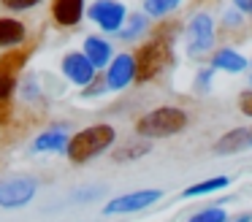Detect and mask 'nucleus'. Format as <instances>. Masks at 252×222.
<instances>
[{"mask_svg": "<svg viewBox=\"0 0 252 222\" xmlns=\"http://www.w3.org/2000/svg\"><path fill=\"white\" fill-rule=\"evenodd\" d=\"M236 222H250V217H239V220H236Z\"/></svg>", "mask_w": 252, "mask_h": 222, "instance_id": "a878e982", "label": "nucleus"}, {"mask_svg": "<svg viewBox=\"0 0 252 222\" xmlns=\"http://www.w3.org/2000/svg\"><path fill=\"white\" fill-rule=\"evenodd\" d=\"M179 3L182 0H144V11L149 16H165L179 8Z\"/></svg>", "mask_w": 252, "mask_h": 222, "instance_id": "a211bd4d", "label": "nucleus"}, {"mask_svg": "<svg viewBox=\"0 0 252 222\" xmlns=\"http://www.w3.org/2000/svg\"><path fill=\"white\" fill-rule=\"evenodd\" d=\"M52 16L60 27H76L84 16V0H52Z\"/></svg>", "mask_w": 252, "mask_h": 222, "instance_id": "9b49d317", "label": "nucleus"}, {"mask_svg": "<svg viewBox=\"0 0 252 222\" xmlns=\"http://www.w3.org/2000/svg\"><path fill=\"white\" fill-rule=\"evenodd\" d=\"M187 127V114L176 106H160L136 122V133L144 138H168Z\"/></svg>", "mask_w": 252, "mask_h": 222, "instance_id": "f03ea898", "label": "nucleus"}, {"mask_svg": "<svg viewBox=\"0 0 252 222\" xmlns=\"http://www.w3.org/2000/svg\"><path fill=\"white\" fill-rule=\"evenodd\" d=\"M247 14H252V0H247Z\"/></svg>", "mask_w": 252, "mask_h": 222, "instance_id": "393cba45", "label": "nucleus"}, {"mask_svg": "<svg viewBox=\"0 0 252 222\" xmlns=\"http://www.w3.org/2000/svg\"><path fill=\"white\" fill-rule=\"evenodd\" d=\"M233 3H236V5H239V8H241V11H247V0H233Z\"/></svg>", "mask_w": 252, "mask_h": 222, "instance_id": "b1692460", "label": "nucleus"}, {"mask_svg": "<svg viewBox=\"0 0 252 222\" xmlns=\"http://www.w3.org/2000/svg\"><path fill=\"white\" fill-rule=\"evenodd\" d=\"M222 187H228V176H214V179H209V182H201V184L187 187L185 192H182V198H198V195H209V192L222 190Z\"/></svg>", "mask_w": 252, "mask_h": 222, "instance_id": "dca6fc26", "label": "nucleus"}, {"mask_svg": "<svg viewBox=\"0 0 252 222\" xmlns=\"http://www.w3.org/2000/svg\"><path fill=\"white\" fill-rule=\"evenodd\" d=\"M14 87H17V81H14L11 73H0V100H8Z\"/></svg>", "mask_w": 252, "mask_h": 222, "instance_id": "aec40b11", "label": "nucleus"}, {"mask_svg": "<svg viewBox=\"0 0 252 222\" xmlns=\"http://www.w3.org/2000/svg\"><path fill=\"white\" fill-rule=\"evenodd\" d=\"M212 65L220 70H228V73H239V70L247 68V60L241 57L239 52H233V49H220V52L214 54Z\"/></svg>", "mask_w": 252, "mask_h": 222, "instance_id": "2eb2a0df", "label": "nucleus"}, {"mask_svg": "<svg viewBox=\"0 0 252 222\" xmlns=\"http://www.w3.org/2000/svg\"><path fill=\"white\" fill-rule=\"evenodd\" d=\"M160 198H163V190H133V192H125V195L111 198L109 203L103 206V214L111 217V214H133V211H144L147 206L158 203Z\"/></svg>", "mask_w": 252, "mask_h": 222, "instance_id": "39448f33", "label": "nucleus"}, {"mask_svg": "<svg viewBox=\"0 0 252 222\" xmlns=\"http://www.w3.org/2000/svg\"><path fill=\"white\" fill-rule=\"evenodd\" d=\"M38 192V182L33 176H8L0 182V206L3 209H22Z\"/></svg>", "mask_w": 252, "mask_h": 222, "instance_id": "20e7f679", "label": "nucleus"}, {"mask_svg": "<svg viewBox=\"0 0 252 222\" xmlns=\"http://www.w3.org/2000/svg\"><path fill=\"white\" fill-rule=\"evenodd\" d=\"M144 30H147V16L133 14V16L125 19V25H122V30H120V38L122 41H133V38H138Z\"/></svg>", "mask_w": 252, "mask_h": 222, "instance_id": "f3484780", "label": "nucleus"}, {"mask_svg": "<svg viewBox=\"0 0 252 222\" xmlns=\"http://www.w3.org/2000/svg\"><path fill=\"white\" fill-rule=\"evenodd\" d=\"M228 217H225V211L220 209V206H214V209H203L198 211V214L190 217V222H225Z\"/></svg>", "mask_w": 252, "mask_h": 222, "instance_id": "6ab92c4d", "label": "nucleus"}, {"mask_svg": "<svg viewBox=\"0 0 252 222\" xmlns=\"http://www.w3.org/2000/svg\"><path fill=\"white\" fill-rule=\"evenodd\" d=\"M63 73L68 76V81H73L76 87H90L95 81V68L82 52H68L63 57Z\"/></svg>", "mask_w": 252, "mask_h": 222, "instance_id": "1a4fd4ad", "label": "nucleus"}, {"mask_svg": "<svg viewBox=\"0 0 252 222\" xmlns=\"http://www.w3.org/2000/svg\"><path fill=\"white\" fill-rule=\"evenodd\" d=\"M214 43V25L206 14H195L192 22L187 25V52L203 54Z\"/></svg>", "mask_w": 252, "mask_h": 222, "instance_id": "0eeeda50", "label": "nucleus"}, {"mask_svg": "<svg viewBox=\"0 0 252 222\" xmlns=\"http://www.w3.org/2000/svg\"><path fill=\"white\" fill-rule=\"evenodd\" d=\"M114 138H117V130L111 125H90V127L79 130L68 138V146H65V155L71 162H90L93 157L103 155L109 146H114Z\"/></svg>", "mask_w": 252, "mask_h": 222, "instance_id": "f257e3e1", "label": "nucleus"}, {"mask_svg": "<svg viewBox=\"0 0 252 222\" xmlns=\"http://www.w3.org/2000/svg\"><path fill=\"white\" fill-rule=\"evenodd\" d=\"M136 79L149 81L171 63V43L165 38H152L149 43H144L136 52Z\"/></svg>", "mask_w": 252, "mask_h": 222, "instance_id": "7ed1b4c3", "label": "nucleus"}, {"mask_svg": "<svg viewBox=\"0 0 252 222\" xmlns=\"http://www.w3.org/2000/svg\"><path fill=\"white\" fill-rule=\"evenodd\" d=\"M87 16L100 27V30L120 32L122 25H125V19H127V11L120 0H95V3L90 5Z\"/></svg>", "mask_w": 252, "mask_h": 222, "instance_id": "423d86ee", "label": "nucleus"}, {"mask_svg": "<svg viewBox=\"0 0 252 222\" xmlns=\"http://www.w3.org/2000/svg\"><path fill=\"white\" fill-rule=\"evenodd\" d=\"M149 146H136V149H125V152H114V160H130V157H138V155H147Z\"/></svg>", "mask_w": 252, "mask_h": 222, "instance_id": "4be33fe9", "label": "nucleus"}, {"mask_svg": "<svg viewBox=\"0 0 252 222\" xmlns=\"http://www.w3.org/2000/svg\"><path fill=\"white\" fill-rule=\"evenodd\" d=\"M82 54L93 63V68H109L111 63V43L106 38H98V35H87L84 38V49Z\"/></svg>", "mask_w": 252, "mask_h": 222, "instance_id": "f8f14e48", "label": "nucleus"}, {"mask_svg": "<svg viewBox=\"0 0 252 222\" xmlns=\"http://www.w3.org/2000/svg\"><path fill=\"white\" fill-rule=\"evenodd\" d=\"M241 111H244L247 117H252V92L241 95Z\"/></svg>", "mask_w": 252, "mask_h": 222, "instance_id": "5701e85b", "label": "nucleus"}, {"mask_svg": "<svg viewBox=\"0 0 252 222\" xmlns=\"http://www.w3.org/2000/svg\"><path fill=\"white\" fill-rule=\"evenodd\" d=\"M247 149H252V127H233L214 144L217 155H239Z\"/></svg>", "mask_w": 252, "mask_h": 222, "instance_id": "9d476101", "label": "nucleus"}, {"mask_svg": "<svg viewBox=\"0 0 252 222\" xmlns=\"http://www.w3.org/2000/svg\"><path fill=\"white\" fill-rule=\"evenodd\" d=\"M68 146V130L65 125H55V127L44 130V133L35 138L33 149L35 152H65Z\"/></svg>", "mask_w": 252, "mask_h": 222, "instance_id": "ddd939ff", "label": "nucleus"}, {"mask_svg": "<svg viewBox=\"0 0 252 222\" xmlns=\"http://www.w3.org/2000/svg\"><path fill=\"white\" fill-rule=\"evenodd\" d=\"M136 79V60L133 54H117L109 63V73H106V90H125L130 81Z\"/></svg>", "mask_w": 252, "mask_h": 222, "instance_id": "6e6552de", "label": "nucleus"}, {"mask_svg": "<svg viewBox=\"0 0 252 222\" xmlns=\"http://www.w3.org/2000/svg\"><path fill=\"white\" fill-rule=\"evenodd\" d=\"M25 38H28V27L22 22L11 19V16H0V46H19V43H25Z\"/></svg>", "mask_w": 252, "mask_h": 222, "instance_id": "4468645a", "label": "nucleus"}, {"mask_svg": "<svg viewBox=\"0 0 252 222\" xmlns=\"http://www.w3.org/2000/svg\"><path fill=\"white\" fill-rule=\"evenodd\" d=\"M38 3H44V0H3V5H6L8 11H30Z\"/></svg>", "mask_w": 252, "mask_h": 222, "instance_id": "412c9836", "label": "nucleus"}]
</instances>
